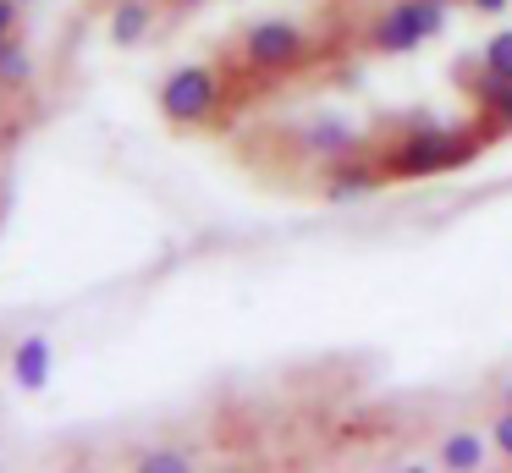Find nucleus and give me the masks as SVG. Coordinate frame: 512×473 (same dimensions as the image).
<instances>
[{
    "label": "nucleus",
    "instance_id": "f257e3e1",
    "mask_svg": "<svg viewBox=\"0 0 512 473\" xmlns=\"http://www.w3.org/2000/svg\"><path fill=\"white\" fill-rule=\"evenodd\" d=\"M485 138L474 132H452V127H413L402 138H391L386 149L375 154L380 176H441V171H463V165L479 160Z\"/></svg>",
    "mask_w": 512,
    "mask_h": 473
},
{
    "label": "nucleus",
    "instance_id": "f03ea898",
    "mask_svg": "<svg viewBox=\"0 0 512 473\" xmlns=\"http://www.w3.org/2000/svg\"><path fill=\"white\" fill-rule=\"evenodd\" d=\"M441 28H446V0H397V6H386L369 22V50L408 55L424 39H435Z\"/></svg>",
    "mask_w": 512,
    "mask_h": 473
},
{
    "label": "nucleus",
    "instance_id": "7ed1b4c3",
    "mask_svg": "<svg viewBox=\"0 0 512 473\" xmlns=\"http://www.w3.org/2000/svg\"><path fill=\"white\" fill-rule=\"evenodd\" d=\"M221 110V72L215 66H177V72L160 83V116L171 127H204V121Z\"/></svg>",
    "mask_w": 512,
    "mask_h": 473
},
{
    "label": "nucleus",
    "instance_id": "20e7f679",
    "mask_svg": "<svg viewBox=\"0 0 512 473\" xmlns=\"http://www.w3.org/2000/svg\"><path fill=\"white\" fill-rule=\"evenodd\" d=\"M303 50H309V39H303V28L287 17H265L243 33V61L254 66V72H292V66L303 61Z\"/></svg>",
    "mask_w": 512,
    "mask_h": 473
},
{
    "label": "nucleus",
    "instance_id": "39448f33",
    "mask_svg": "<svg viewBox=\"0 0 512 473\" xmlns=\"http://www.w3.org/2000/svg\"><path fill=\"white\" fill-rule=\"evenodd\" d=\"M303 149L309 154H320V160H353V149H358V132L347 127L342 116H320V121H309L303 127Z\"/></svg>",
    "mask_w": 512,
    "mask_h": 473
},
{
    "label": "nucleus",
    "instance_id": "423d86ee",
    "mask_svg": "<svg viewBox=\"0 0 512 473\" xmlns=\"http://www.w3.org/2000/svg\"><path fill=\"white\" fill-rule=\"evenodd\" d=\"M380 187V165H364V160H336V176L325 182V198L331 204H353V198L375 193Z\"/></svg>",
    "mask_w": 512,
    "mask_h": 473
},
{
    "label": "nucleus",
    "instance_id": "0eeeda50",
    "mask_svg": "<svg viewBox=\"0 0 512 473\" xmlns=\"http://www.w3.org/2000/svg\"><path fill=\"white\" fill-rule=\"evenodd\" d=\"M12 380L23 385V391H45V385H50V341H45V336L17 341V352H12Z\"/></svg>",
    "mask_w": 512,
    "mask_h": 473
},
{
    "label": "nucleus",
    "instance_id": "6e6552de",
    "mask_svg": "<svg viewBox=\"0 0 512 473\" xmlns=\"http://www.w3.org/2000/svg\"><path fill=\"white\" fill-rule=\"evenodd\" d=\"M149 28H155V6H149V0H122V6L111 11V39L116 44H138Z\"/></svg>",
    "mask_w": 512,
    "mask_h": 473
},
{
    "label": "nucleus",
    "instance_id": "1a4fd4ad",
    "mask_svg": "<svg viewBox=\"0 0 512 473\" xmlns=\"http://www.w3.org/2000/svg\"><path fill=\"white\" fill-rule=\"evenodd\" d=\"M34 83V55H28L23 39H0V88H28Z\"/></svg>",
    "mask_w": 512,
    "mask_h": 473
},
{
    "label": "nucleus",
    "instance_id": "9d476101",
    "mask_svg": "<svg viewBox=\"0 0 512 473\" xmlns=\"http://www.w3.org/2000/svg\"><path fill=\"white\" fill-rule=\"evenodd\" d=\"M479 116H485L496 132H512V83L485 77V83H479Z\"/></svg>",
    "mask_w": 512,
    "mask_h": 473
},
{
    "label": "nucleus",
    "instance_id": "9b49d317",
    "mask_svg": "<svg viewBox=\"0 0 512 473\" xmlns=\"http://www.w3.org/2000/svg\"><path fill=\"white\" fill-rule=\"evenodd\" d=\"M485 77L496 83H512V28H496L485 44Z\"/></svg>",
    "mask_w": 512,
    "mask_h": 473
},
{
    "label": "nucleus",
    "instance_id": "f8f14e48",
    "mask_svg": "<svg viewBox=\"0 0 512 473\" xmlns=\"http://www.w3.org/2000/svg\"><path fill=\"white\" fill-rule=\"evenodd\" d=\"M441 462H446V468H479V462H485V440H479V435H452V440H446V446H441Z\"/></svg>",
    "mask_w": 512,
    "mask_h": 473
},
{
    "label": "nucleus",
    "instance_id": "ddd939ff",
    "mask_svg": "<svg viewBox=\"0 0 512 473\" xmlns=\"http://www.w3.org/2000/svg\"><path fill=\"white\" fill-rule=\"evenodd\" d=\"M138 468H144V473H182V468H188V457H182V451H144Z\"/></svg>",
    "mask_w": 512,
    "mask_h": 473
},
{
    "label": "nucleus",
    "instance_id": "4468645a",
    "mask_svg": "<svg viewBox=\"0 0 512 473\" xmlns=\"http://www.w3.org/2000/svg\"><path fill=\"white\" fill-rule=\"evenodd\" d=\"M496 451H501V457H512V413L496 418Z\"/></svg>",
    "mask_w": 512,
    "mask_h": 473
},
{
    "label": "nucleus",
    "instance_id": "2eb2a0df",
    "mask_svg": "<svg viewBox=\"0 0 512 473\" xmlns=\"http://www.w3.org/2000/svg\"><path fill=\"white\" fill-rule=\"evenodd\" d=\"M17 6H23V0H0V39H12V28H17Z\"/></svg>",
    "mask_w": 512,
    "mask_h": 473
},
{
    "label": "nucleus",
    "instance_id": "dca6fc26",
    "mask_svg": "<svg viewBox=\"0 0 512 473\" xmlns=\"http://www.w3.org/2000/svg\"><path fill=\"white\" fill-rule=\"evenodd\" d=\"M463 6H474L479 17H501V11L512 6V0H463Z\"/></svg>",
    "mask_w": 512,
    "mask_h": 473
},
{
    "label": "nucleus",
    "instance_id": "f3484780",
    "mask_svg": "<svg viewBox=\"0 0 512 473\" xmlns=\"http://www.w3.org/2000/svg\"><path fill=\"white\" fill-rule=\"evenodd\" d=\"M171 6H199V0H171Z\"/></svg>",
    "mask_w": 512,
    "mask_h": 473
}]
</instances>
